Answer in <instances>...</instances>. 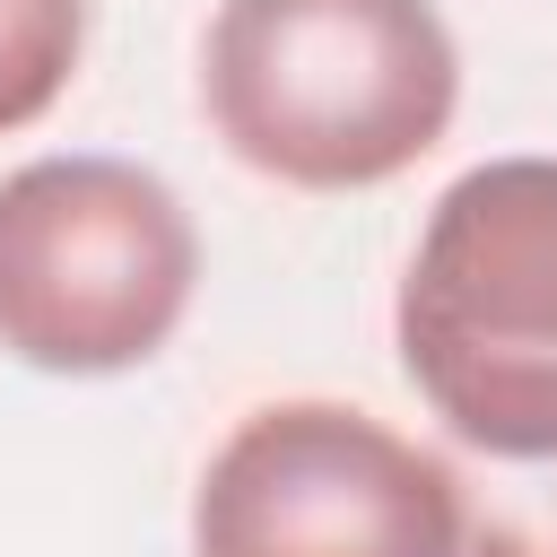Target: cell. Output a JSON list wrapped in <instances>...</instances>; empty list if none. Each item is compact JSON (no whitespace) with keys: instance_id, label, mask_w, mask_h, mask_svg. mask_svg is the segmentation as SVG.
I'll list each match as a JSON object with an SVG mask.
<instances>
[{"instance_id":"2","label":"cell","mask_w":557,"mask_h":557,"mask_svg":"<svg viewBox=\"0 0 557 557\" xmlns=\"http://www.w3.org/2000/svg\"><path fill=\"white\" fill-rule=\"evenodd\" d=\"M392 339L470 453L557 461V157H487L426 209Z\"/></svg>"},{"instance_id":"5","label":"cell","mask_w":557,"mask_h":557,"mask_svg":"<svg viewBox=\"0 0 557 557\" xmlns=\"http://www.w3.org/2000/svg\"><path fill=\"white\" fill-rule=\"evenodd\" d=\"M87 52V0H0V139L44 122Z\"/></svg>"},{"instance_id":"3","label":"cell","mask_w":557,"mask_h":557,"mask_svg":"<svg viewBox=\"0 0 557 557\" xmlns=\"http://www.w3.org/2000/svg\"><path fill=\"white\" fill-rule=\"evenodd\" d=\"M200 235L131 157H35L0 174V348L35 374L148 366L191 313Z\"/></svg>"},{"instance_id":"1","label":"cell","mask_w":557,"mask_h":557,"mask_svg":"<svg viewBox=\"0 0 557 557\" xmlns=\"http://www.w3.org/2000/svg\"><path fill=\"white\" fill-rule=\"evenodd\" d=\"M200 104L252 174L366 191L453 131L461 52L426 0H218Z\"/></svg>"},{"instance_id":"4","label":"cell","mask_w":557,"mask_h":557,"mask_svg":"<svg viewBox=\"0 0 557 557\" xmlns=\"http://www.w3.org/2000/svg\"><path fill=\"white\" fill-rule=\"evenodd\" d=\"M461 470L348 400L235 418L191 496V557H453Z\"/></svg>"},{"instance_id":"6","label":"cell","mask_w":557,"mask_h":557,"mask_svg":"<svg viewBox=\"0 0 557 557\" xmlns=\"http://www.w3.org/2000/svg\"><path fill=\"white\" fill-rule=\"evenodd\" d=\"M540 479H461L453 557H557V461H513Z\"/></svg>"}]
</instances>
